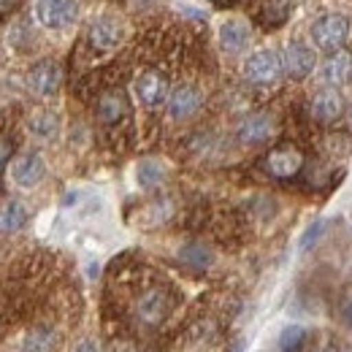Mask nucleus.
Listing matches in <instances>:
<instances>
[{
  "mask_svg": "<svg viewBox=\"0 0 352 352\" xmlns=\"http://www.w3.org/2000/svg\"><path fill=\"white\" fill-rule=\"evenodd\" d=\"M350 38V19L344 14H325L311 25V41L322 52H336Z\"/></svg>",
  "mask_w": 352,
  "mask_h": 352,
  "instance_id": "f257e3e1",
  "label": "nucleus"
},
{
  "mask_svg": "<svg viewBox=\"0 0 352 352\" xmlns=\"http://www.w3.org/2000/svg\"><path fill=\"white\" fill-rule=\"evenodd\" d=\"M36 19L46 30H65L79 19V0H36Z\"/></svg>",
  "mask_w": 352,
  "mask_h": 352,
  "instance_id": "f03ea898",
  "label": "nucleus"
},
{
  "mask_svg": "<svg viewBox=\"0 0 352 352\" xmlns=\"http://www.w3.org/2000/svg\"><path fill=\"white\" fill-rule=\"evenodd\" d=\"M282 57L271 49H258L244 60V76L252 85H274L282 76Z\"/></svg>",
  "mask_w": 352,
  "mask_h": 352,
  "instance_id": "7ed1b4c3",
  "label": "nucleus"
},
{
  "mask_svg": "<svg viewBox=\"0 0 352 352\" xmlns=\"http://www.w3.org/2000/svg\"><path fill=\"white\" fill-rule=\"evenodd\" d=\"M8 176L19 190H33L44 182L46 176V163L38 152H22L11 160L8 166Z\"/></svg>",
  "mask_w": 352,
  "mask_h": 352,
  "instance_id": "20e7f679",
  "label": "nucleus"
},
{
  "mask_svg": "<svg viewBox=\"0 0 352 352\" xmlns=\"http://www.w3.org/2000/svg\"><path fill=\"white\" fill-rule=\"evenodd\" d=\"M133 92H135V98H138L141 106H146V109H160V106L168 103L171 85H168V79H166L160 71H144V74L135 79Z\"/></svg>",
  "mask_w": 352,
  "mask_h": 352,
  "instance_id": "39448f33",
  "label": "nucleus"
},
{
  "mask_svg": "<svg viewBox=\"0 0 352 352\" xmlns=\"http://www.w3.org/2000/svg\"><path fill=\"white\" fill-rule=\"evenodd\" d=\"M63 85V68L54 60H38L30 71H28V87L38 98H52L57 95V89Z\"/></svg>",
  "mask_w": 352,
  "mask_h": 352,
  "instance_id": "423d86ee",
  "label": "nucleus"
},
{
  "mask_svg": "<svg viewBox=\"0 0 352 352\" xmlns=\"http://www.w3.org/2000/svg\"><path fill=\"white\" fill-rule=\"evenodd\" d=\"M201 106H204V95H201V89L192 87V85H179L176 89H171L168 103H166L168 117L176 120V122H184V120L195 117L201 111Z\"/></svg>",
  "mask_w": 352,
  "mask_h": 352,
  "instance_id": "0eeeda50",
  "label": "nucleus"
},
{
  "mask_svg": "<svg viewBox=\"0 0 352 352\" xmlns=\"http://www.w3.org/2000/svg\"><path fill=\"white\" fill-rule=\"evenodd\" d=\"M125 41V25L117 16H98L89 25V44L98 52H111Z\"/></svg>",
  "mask_w": 352,
  "mask_h": 352,
  "instance_id": "6e6552de",
  "label": "nucleus"
},
{
  "mask_svg": "<svg viewBox=\"0 0 352 352\" xmlns=\"http://www.w3.org/2000/svg\"><path fill=\"white\" fill-rule=\"evenodd\" d=\"M168 311H171V298H168V293L160 290V287L146 290V293L135 301V314H138V320L146 322V325H160V322L168 317Z\"/></svg>",
  "mask_w": 352,
  "mask_h": 352,
  "instance_id": "1a4fd4ad",
  "label": "nucleus"
},
{
  "mask_svg": "<svg viewBox=\"0 0 352 352\" xmlns=\"http://www.w3.org/2000/svg\"><path fill=\"white\" fill-rule=\"evenodd\" d=\"M314 63H317V57L304 41H290L285 46L282 65H285V74L290 79H307L309 74L314 71Z\"/></svg>",
  "mask_w": 352,
  "mask_h": 352,
  "instance_id": "9d476101",
  "label": "nucleus"
},
{
  "mask_svg": "<svg viewBox=\"0 0 352 352\" xmlns=\"http://www.w3.org/2000/svg\"><path fill=\"white\" fill-rule=\"evenodd\" d=\"M265 168H268V174L276 176V179H290V176H296L304 168V155L296 146L271 149L268 157H265Z\"/></svg>",
  "mask_w": 352,
  "mask_h": 352,
  "instance_id": "9b49d317",
  "label": "nucleus"
},
{
  "mask_svg": "<svg viewBox=\"0 0 352 352\" xmlns=\"http://www.w3.org/2000/svg\"><path fill=\"white\" fill-rule=\"evenodd\" d=\"M274 131H276V122L271 114H250L247 120H241L236 135L244 146H258V144H265Z\"/></svg>",
  "mask_w": 352,
  "mask_h": 352,
  "instance_id": "f8f14e48",
  "label": "nucleus"
},
{
  "mask_svg": "<svg viewBox=\"0 0 352 352\" xmlns=\"http://www.w3.org/2000/svg\"><path fill=\"white\" fill-rule=\"evenodd\" d=\"M250 36H252L250 25L244 19H236V16L225 19L217 30V41H220V49L225 54H241L250 44Z\"/></svg>",
  "mask_w": 352,
  "mask_h": 352,
  "instance_id": "ddd939ff",
  "label": "nucleus"
},
{
  "mask_svg": "<svg viewBox=\"0 0 352 352\" xmlns=\"http://www.w3.org/2000/svg\"><path fill=\"white\" fill-rule=\"evenodd\" d=\"M344 111V98L342 92L336 87H328V89H320L314 98H311V117L322 125L328 122H336Z\"/></svg>",
  "mask_w": 352,
  "mask_h": 352,
  "instance_id": "4468645a",
  "label": "nucleus"
},
{
  "mask_svg": "<svg viewBox=\"0 0 352 352\" xmlns=\"http://www.w3.org/2000/svg\"><path fill=\"white\" fill-rule=\"evenodd\" d=\"M125 114H128V98H125V92L111 89V92H103L100 95V100H98V120L103 125H117V122H122Z\"/></svg>",
  "mask_w": 352,
  "mask_h": 352,
  "instance_id": "2eb2a0df",
  "label": "nucleus"
},
{
  "mask_svg": "<svg viewBox=\"0 0 352 352\" xmlns=\"http://www.w3.org/2000/svg\"><path fill=\"white\" fill-rule=\"evenodd\" d=\"M350 76H352V54L347 49H336V52L325 60V65H322V79H325V85L339 87V85H344Z\"/></svg>",
  "mask_w": 352,
  "mask_h": 352,
  "instance_id": "dca6fc26",
  "label": "nucleus"
},
{
  "mask_svg": "<svg viewBox=\"0 0 352 352\" xmlns=\"http://www.w3.org/2000/svg\"><path fill=\"white\" fill-rule=\"evenodd\" d=\"M28 131H30V135H36L41 141H52L60 133V117L54 111H46V109L33 111L30 120H28Z\"/></svg>",
  "mask_w": 352,
  "mask_h": 352,
  "instance_id": "f3484780",
  "label": "nucleus"
},
{
  "mask_svg": "<svg viewBox=\"0 0 352 352\" xmlns=\"http://www.w3.org/2000/svg\"><path fill=\"white\" fill-rule=\"evenodd\" d=\"M28 222V206L22 201H3L0 204V233H16Z\"/></svg>",
  "mask_w": 352,
  "mask_h": 352,
  "instance_id": "a211bd4d",
  "label": "nucleus"
},
{
  "mask_svg": "<svg viewBox=\"0 0 352 352\" xmlns=\"http://www.w3.org/2000/svg\"><path fill=\"white\" fill-rule=\"evenodd\" d=\"M163 179H166L163 163H157V160H144V163H138V168H135V182H138L141 190H155V187L163 184Z\"/></svg>",
  "mask_w": 352,
  "mask_h": 352,
  "instance_id": "6ab92c4d",
  "label": "nucleus"
},
{
  "mask_svg": "<svg viewBox=\"0 0 352 352\" xmlns=\"http://www.w3.org/2000/svg\"><path fill=\"white\" fill-rule=\"evenodd\" d=\"M179 258H182V263L192 265V268H198V271H204V268H209V265L214 263L212 250L204 247V244H187V247H182Z\"/></svg>",
  "mask_w": 352,
  "mask_h": 352,
  "instance_id": "aec40b11",
  "label": "nucleus"
},
{
  "mask_svg": "<svg viewBox=\"0 0 352 352\" xmlns=\"http://www.w3.org/2000/svg\"><path fill=\"white\" fill-rule=\"evenodd\" d=\"M307 344V328L304 325H287L279 333V352H301Z\"/></svg>",
  "mask_w": 352,
  "mask_h": 352,
  "instance_id": "412c9836",
  "label": "nucleus"
},
{
  "mask_svg": "<svg viewBox=\"0 0 352 352\" xmlns=\"http://www.w3.org/2000/svg\"><path fill=\"white\" fill-rule=\"evenodd\" d=\"M54 342H57L54 331H49V328H36V331H30L28 339H25V352H52L54 350Z\"/></svg>",
  "mask_w": 352,
  "mask_h": 352,
  "instance_id": "4be33fe9",
  "label": "nucleus"
},
{
  "mask_svg": "<svg viewBox=\"0 0 352 352\" xmlns=\"http://www.w3.org/2000/svg\"><path fill=\"white\" fill-rule=\"evenodd\" d=\"M325 228H328V222L325 220H317V222H311L307 230L301 233V239H298V252H309L322 236H325Z\"/></svg>",
  "mask_w": 352,
  "mask_h": 352,
  "instance_id": "5701e85b",
  "label": "nucleus"
},
{
  "mask_svg": "<svg viewBox=\"0 0 352 352\" xmlns=\"http://www.w3.org/2000/svg\"><path fill=\"white\" fill-rule=\"evenodd\" d=\"M76 352H100V347H98L92 339H85V342L76 347Z\"/></svg>",
  "mask_w": 352,
  "mask_h": 352,
  "instance_id": "b1692460",
  "label": "nucleus"
},
{
  "mask_svg": "<svg viewBox=\"0 0 352 352\" xmlns=\"http://www.w3.org/2000/svg\"><path fill=\"white\" fill-rule=\"evenodd\" d=\"M19 6V0H0V14H8V11H14Z\"/></svg>",
  "mask_w": 352,
  "mask_h": 352,
  "instance_id": "393cba45",
  "label": "nucleus"
},
{
  "mask_svg": "<svg viewBox=\"0 0 352 352\" xmlns=\"http://www.w3.org/2000/svg\"><path fill=\"white\" fill-rule=\"evenodd\" d=\"M6 160H8V144L0 138V168L6 166Z\"/></svg>",
  "mask_w": 352,
  "mask_h": 352,
  "instance_id": "a878e982",
  "label": "nucleus"
},
{
  "mask_svg": "<svg viewBox=\"0 0 352 352\" xmlns=\"http://www.w3.org/2000/svg\"><path fill=\"white\" fill-rule=\"evenodd\" d=\"M320 352H344V350H342L336 342H328V344H322V350Z\"/></svg>",
  "mask_w": 352,
  "mask_h": 352,
  "instance_id": "bb28decb",
  "label": "nucleus"
},
{
  "mask_svg": "<svg viewBox=\"0 0 352 352\" xmlns=\"http://www.w3.org/2000/svg\"><path fill=\"white\" fill-rule=\"evenodd\" d=\"M344 322H347V325L352 328V301L347 304V307H344Z\"/></svg>",
  "mask_w": 352,
  "mask_h": 352,
  "instance_id": "cd10ccee",
  "label": "nucleus"
}]
</instances>
